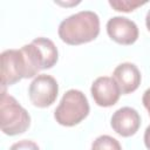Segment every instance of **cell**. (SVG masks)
<instances>
[{
	"label": "cell",
	"mask_w": 150,
	"mask_h": 150,
	"mask_svg": "<svg viewBox=\"0 0 150 150\" xmlns=\"http://www.w3.org/2000/svg\"><path fill=\"white\" fill-rule=\"evenodd\" d=\"M57 33L60 39L68 45L90 42L100 34V18L95 12L81 11L62 20Z\"/></svg>",
	"instance_id": "obj_1"
},
{
	"label": "cell",
	"mask_w": 150,
	"mask_h": 150,
	"mask_svg": "<svg viewBox=\"0 0 150 150\" xmlns=\"http://www.w3.org/2000/svg\"><path fill=\"white\" fill-rule=\"evenodd\" d=\"M21 52L26 60L28 79L35 76L40 70L52 68L59 59L57 48L47 38L34 39L29 45H25Z\"/></svg>",
	"instance_id": "obj_2"
},
{
	"label": "cell",
	"mask_w": 150,
	"mask_h": 150,
	"mask_svg": "<svg viewBox=\"0 0 150 150\" xmlns=\"http://www.w3.org/2000/svg\"><path fill=\"white\" fill-rule=\"evenodd\" d=\"M0 124L2 132L8 136L25 132L30 124L27 110L13 96L8 95L5 89H2L0 100Z\"/></svg>",
	"instance_id": "obj_3"
},
{
	"label": "cell",
	"mask_w": 150,
	"mask_h": 150,
	"mask_svg": "<svg viewBox=\"0 0 150 150\" xmlns=\"http://www.w3.org/2000/svg\"><path fill=\"white\" fill-rule=\"evenodd\" d=\"M89 103L86 95L76 89L64 93L54 111L56 122L64 127H73L83 121L89 114Z\"/></svg>",
	"instance_id": "obj_4"
},
{
	"label": "cell",
	"mask_w": 150,
	"mask_h": 150,
	"mask_svg": "<svg viewBox=\"0 0 150 150\" xmlns=\"http://www.w3.org/2000/svg\"><path fill=\"white\" fill-rule=\"evenodd\" d=\"M28 79V69L21 49H7L1 53V84L2 89Z\"/></svg>",
	"instance_id": "obj_5"
},
{
	"label": "cell",
	"mask_w": 150,
	"mask_h": 150,
	"mask_svg": "<svg viewBox=\"0 0 150 150\" xmlns=\"http://www.w3.org/2000/svg\"><path fill=\"white\" fill-rule=\"evenodd\" d=\"M59 93V86L56 80L47 74L38 75L28 88V95L30 102L39 108H46L52 105Z\"/></svg>",
	"instance_id": "obj_6"
},
{
	"label": "cell",
	"mask_w": 150,
	"mask_h": 150,
	"mask_svg": "<svg viewBox=\"0 0 150 150\" xmlns=\"http://www.w3.org/2000/svg\"><path fill=\"white\" fill-rule=\"evenodd\" d=\"M107 33L120 45H132L138 39L137 25L124 16H114L107 22Z\"/></svg>",
	"instance_id": "obj_7"
},
{
	"label": "cell",
	"mask_w": 150,
	"mask_h": 150,
	"mask_svg": "<svg viewBox=\"0 0 150 150\" xmlns=\"http://www.w3.org/2000/svg\"><path fill=\"white\" fill-rule=\"evenodd\" d=\"M91 96L95 103L100 107H111L116 104L120 98L121 90L112 77H97L91 84Z\"/></svg>",
	"instance_id": "obj_8"
},
{
	"label": "cell",
	"mask_w": 150,
	"mask_h": 150,
	"mask_svg": "<svg viewBox=\"0 0 150 150\" xmlns=\"http://www.w3.org/2000/svg\"><path fill=\"white\" fill-rule=\"evenodd\" d=\"M111 128L122 137H130L137 132L141 125V116L134 108L123 107L111 116Z\"/></svg>",
	"instance_id": "obj_9"
},
{
	"label": "cell",
	"mask_w": 150,
	"mask_h": 150,
	"mask_svg": "<svg viewBox=\"0 0 150 150\" xmlns=\"http://www.w3.org/2000/svg\"><path fill=\"white\" fill-rule=\"evenodd\" d=\"M112 79L118 84L121 94H130L141 84V73L138 68L130 62L118 64L112 73Z\"/></svg>",
	"instance_id": "obj_10"
},
{
	"label": "cell",
	"mask_w": 150,
	"mask_h": 150,
	"mask_svg": "<svg viewBox=\"0 0 150 150\" xmlns=\"http://www.w3.org/2000/svg\"><path fill=\"white\" fill-rule=\"evenodd\" d=\"M91 150H122V146L116 138L109 135H102L93 142Z\"/></svg>",
	"instance_id": "obj_11"
},
{
	"label": "cell",
	"mask_w": 150,
	"mask_h": 150,
	"mask_svg": "<svg viewBox=\"0 0 150 150\" xmlns=\"http://www.w3.org/2000/svg\"><path fill=\"white\" fill-rule=\"evenodd\" d=\"M146 1H137V0H110L109 5L118 12H132L137 7L145 5Z\"/></svg>",
	"instance_id": "obj_12"
},
{
	"label": "cell",
	"mask_w": 150,
	"mask_h": 150,
	"mask_svg": "<svg viewBox=\"0 0 150 150\" xmlns=\"http://www.w3.org/2000/svg\"><path fill=\"white\" fill-rule=\"evenodd\" d=\"M9 150H40L38 144L29 139H22L14 143Z\"/></svg>",
	"instance_id": "obj_13"
},
{
	"label": "cell",
	"mask_w": 150,
	"mask_h": 150,
	"mask_svg": "<svg viewBox=\"0 0 150 150\" xmlns=\"http://www.w3.org/2000/svg\"><path fill=\"white\" fill-rule=\"evenodd\" d=\"M142 102H143L145 109L148 110V112H149V115H150V88L144 91L143 97H142Z\"/></svg>",
	"instance_id": "obj_14"
},
{
	"label": "cell",
	"mask_w": 150,
	"mask_h": 150,
	"mask_svg": "<svg viewBox=\"0 0 150 150\" xmlns=\"http://www.w3.org/2000/svg\"><path fill=\"white\" fill-rule=\"evenodd\" d=\"M144 144L148 148V150H150V125L145 129L144 132Z\"/></svg>",
	"instance_id": "obj_15"
},
{
	"label": "cell",
	"mask_w": 150,
	"mask_h": 150,
	"mask_svg": "<svg viewBox=\"0 0 150 150\" xmlns=\"http://www.w3.org/2000/svg\"><path fill=\"white\" fill-rule=\"evenodd\" d=\"M145 25H146V28H148V30L150 32V9L148 11V13H146V16H145Z\"/></svg>",
	"instance_id": "obj_16"
}]
</instances>
